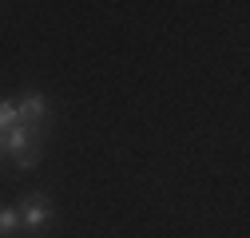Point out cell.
<instances>
[{"instance_id":"obj_4","label":"cell","mask_w":250,"mask_h":238,"mask_svg":"<svg viewBox=\"0 0 250 238\" xmlns=\"http://www.w3.org/2000/svg\"><path fill=\"white\" fill-rule=\"evenodd\" d=\"M20 234V215L16 206H0V238H16Z\"/></svg>"},{"instance_id":"obj_1","label":"cell","mask_w":250,"mask_h":238,"mask_svg":"<svg viewBox=\"0 0 250 238\" xmlns=\"http://www.w3.org/2000/svg\"><path fill=\"white\" fill-rule=\"evenodd\" d=\"M16 215H20V234L40 238V234L52 226V218H56V206H52V198H48L44 191H28V195L16 202Z\"/></svg>"},{"instance_id":"obj_5","label":"cell","mask_w":250,"mask_h":238,"mask_svg":"<svg viewBox=\"0 0 250 238\" xmlns=\"http://www.w3.org/2000/svg\"><path fill=\"white\" fill-rule=\"evenodd\" d=\"M16 123H20V119H16V99H0V135L12 131Z\"/></svg>"},{"instance_id":"obj_2","label":"cell","mask_w":250,"mask_h":238,"mask_svg":"<svg viewBox=\"0 0 250 238\" xmlns=\"http://www.w3.org/2000/svg\"><path fill=\"white\" fill-rule=\"evenodd\" d=\"M16 119L32 131H52V103L44 92H24L16 99Z\"/></svg>"},{"instance_id":"obj_3","label":"cell","mask_w":250,"mask_h":238,"mask_svg":"<svg viewBox=\"0 0 250 238\" xmlns=\"http://www.w3.org/2000/svg\"><path fill=\"white\" fill-rule=\"evenodd\" d=\"M40 159H44V143H32V147H24V151H16L8 163L16 171H32V167H40Z\"/></svg>"}]
</instances>
